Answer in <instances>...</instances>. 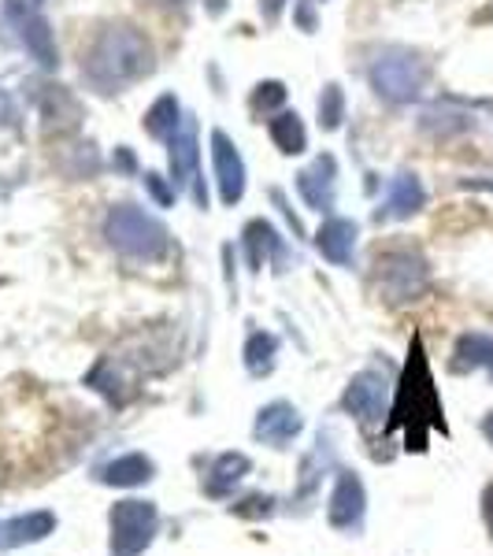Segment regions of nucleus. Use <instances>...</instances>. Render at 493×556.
<instances>
[{"instance_id":"cd10ccee","label":"nucleus","mask_w":493,"mask_h":556,"mask_svg":"<svg viewBox=\"0 0 493 556\" xmlns=\"http://www.w3.org/2000/svg\"><path fill=\"white\" fill-rule=\"evenodd\" d=\"M286 97H290V93H286V83H279V78H267V83L253 86L249 108H253V115H275V112H282Z\"/></svg>"},{"instance_id":"4468645a","label":"nucleus","mask_w":493,"mask_h":556,"mask_svg":"<svg viewBox=\"0 0 493 556\" xmlns=\"http://www.w3.org/2000/svg\"><path fill=\"white\" fill-rule=\"evenodd\" d=\"M38 112H41V130L56 134V138H67V134H78L83 127V104L71 93L67 86H45L38 97Z\"/></svg>"},{"instance_id":"4c0bfd02","label":"nucleus","mask_w":493,"mask_h":556,"mask_svg":"<svg viewBox=\"0 0 493 556\" xmlns=\"http://www.w3.org/2000/svg\"><path fill=\"white\" fill-rule=\"evenodd\" d=\"M8 112H12V108H8V97H4V89H0V119H4Z\"/></svg>"},{"instance_id":"dca6fc26","label":"nucleus","mask_w":493,"mask_h":556,"mask_svg":"<svg viewBox=\"0 0 493 556\" xmlns=\"http://www.w3.org/2000/svg\"><path fill=\"white\" fill-rule=\"evenodd\" d=\"M356 238H361V227L345 215H334L330 212L323 219V227L316 230V249L323 260H330L334 267H349L356 256Z\"/></svg>"},{"instance_id":"2eb2a0df","label":"nucleus","mask_w":493,"mask_h":556,"mask_svg":"<svg viewBox=\"0 0 493 556\" xmlns=\"http://www.w3.org/2000/svg\"><path fill=\"white\" fill-rule=\"evenodd\" d=\"M301 430H304V416L298 412V405H290V401H271V405H264L256 412L253 438L271 445V450H286Z\"/></svg>"},{"instance_id":"9b49d317","label":"nucleus","mask_w":493,"mask_h":556,"mask_svg":"<svg viewBox=\"0 0 493 556\" xmlns=\"http://www.w3.org/2000/svg\"><path fill=\"white\" fill-rule=\"evenodd\" d=\"M212 175H215V186H219V201L227 204V208H235L241 197H245L249 172L227 130H212Z\"/></svg>"},{"instance_id":"473e14b6","label":"nucleus","mask_w":493,"mask_h":556,"mask_svg":"<svg viewBox=\"0 0 493 556\" xmlns=\"http://www.w3.org/2000/svg\"><path fill=\"white\" fill-rule=\"evenodd\" d=\"M286 4H290V0H260V15H264V23L267 26L279 23L282 12H286Z\"/></svg>"},{"instance_id":"a211bd4d","label":"nucleus","mask_w":493,"mask_h":556,"mask_svg":"<svg viewBox=\"0 0 493 556\" xmlns=\"http://www.w3.org/2000/svg\"><path fill=\"white\" fill-rule=\"evenodd\" d=\"M156 475V464L146 453H123L115 460H108L97 468V482L115 490H134V486H146V482Z\"/></svg>"},{"instance_id":"bb28decb","label":"nucleus","mask_w":493,"mask_h":556,"mask_svg":"<svg viewBox=\"0 0 493 556\" xmlns=\"http://www.w3.org/2000/svg\"><path fill=\"white\" fill-rule=\"evenodd\" d=\"M316 115H319V127L323 130H338L345 119V89L338 83H327L316 101Z\"/></svg>"},{"instance_id":"7c9ffc66","label":"nucleus","mask_w":493,"mask_h":556,"mask_svg":"<svg viewBox=\"0 0 493 556\" xmlns=\"http://www.w3.org/2000/svg\"><path fill=\"white\" fill-rule=\"evenodd\" d=\"M316 4L319 0H298V4H293V23H298L304 34L316 30Z\"/></svg>"},{"instance_id":"393cba45","label":"nucleus","mask_w":493,"mask_h":556,"mask_svg":"<svg viewBox=\"0 0 493 556\" xmlns=\"http://www.w3.org/2000/svg\"><path fill=\"white\" fill-rule=\"evenodd\" d=\"M453 367L456 371H479V367H486L493 375V338L464 334L453 349Z\"/></svg>"},{"instance_id":"f8f14e48","label":"nucleus","mask_w":493,"mask_h":556,"mask_svg":"<svg viewBox=\"0 0 493 556\" xmlns=\"http://www.w3.org/2000/svg\"><path fill=\"white\" fill-rule=\"evenodd\" d=\"M298 193L312 212L330 215L338 201V160L330 152H319L304 172H298Z\"/></svg>"},{"instance_id":"1a4fd4ad","label":"nucleus","mask_w":493,"mask_h":556,"mask_svg":"<svg viewBox=\"0 0 493 556\" xmlns=\"http://www.w3.org/2000/svg\"><path fill=\"white\" fill-rule=\"evenodd\" d=\"M342 412L356 419L361 427H382V419L390 416V379L379 367H364L361 375H353L342 393Z\"/></svg>"},{"instance_id":"423d86ee","label":"nucleus","mask_w":493,"mask_h":556,"mask_svg":"<svg viewBox=\"0 0 493 556\" xmlns=\"http://www.w3.org/2000/svg\"><path fill=\"white\" fill-rule=\"evenodd\" d=\"M0 15H4L8 30L15 34V41L23 45L34 64L45 71H52L60 64L56 38H52V26L45 20V0H4Z\"/></svg>"},{"instance_id":"aec40b11","label":"nucleus","mask_w":493,"mask_h":556,"mask_svg":"<svg viewBox=\"0 0 493 556\" xmlns=\"http://www.w3.org/2000/svg\"><path fill=\"white\" fill-rule=\"evenodd\" d=\"M253 471V460H249L245 453H219L212 460V468L208 475H204V493L215 501H223V497H230L235 493V486L245 475Z\"/></svg>"},{"instance_id":"0eeeda50","label":"nucleus","mask_w":493,"mask_h":556,"mask_svg":"<svg viewBox=\"0 0 493 556\" xmlns=\"http://www.w3.org/2000/svg\"><path fill=\"white\" fill-rule=\"evenodd\" d=\"M375 282H379V298L387 304H408L427 293L430 267L416 249H387L375 260Z\"/></svg>"},{"instance_id":"6e6552de","label":"nucleus","mask_w":493,"mask_h":556,"mask_svg":"<svg viewBox=\"0 0 493 556\" xmlns=\"http://www.w3.org/2000/svg\"><path fill=\"white\" fill-rule=\"evenodd\" d=\"M167 167H172V182L178 190H190L197 208H208V186L201 175V127L193 115H186L178 134L167 141Z\"/></svg>"},{"instance_id":"2f4dec72","label":"nucleus","mask_w":493,"mask_h":556,"mask_svg":"<svg viewBox=\"0 0 493 556\" xmlns=\"http://www.w3.org/2000/svg\"><path fill=\"white\" fill-rule=\"evenodd\" d=\"M112 167H115V172H123V175H134V172H138V160H134V152L127 146H119L112 152Z\"/></svg>"},{"instance_id":"f03ea898","label":"nucleus","mask_w":493,"mask_h":556,"mask_svg":"<svg viewBox=\"0 0 493 556\" xmlns=\"http://www.w3.org/2000/svg\"><path fill=\"white\" fill-rule=\"evenodd\" d=\"M393 430H405V445L416 453L427 450L430 430H442L445 434L442 401H438L434 375H430V364H427V353L419 338L412 342L405 375H401V382H397V397H393V405H390L387 434H393Z\"/></svg>"},{"instance_id":"72a5a7b5","label":"nucleus","mask_w":493,"mask_h":556,"mask_svg":"<svg viewBox=\"0 0 493 556\" xmlns=\"http://www.w3.org/2000/svg\"><path fill=\"white\" fill-rule=\"evenodd\" d=\"M271 201H275V204H279V208H282V215H286V219H290L293 235H298V238H304V227H301V219H298V215H293V208H290V201H286V193H282V190H271Z\"/></svg>"},{"instance_id":"f704fd0d","label":"nucleus","mask_w":493,"mask_h":556,"mask_svg":"<svg viewBox=\"0 0 493 556\" xmlns=\"http://www.w3.org/2000/svg\"><path fill=\"white\" fill-rule=\"evenodd\" d=\"M482 523H486L493 542V482H486V490H482Z\"/></svg>"},{"instance_id":"39448f33","label":"nucleus","mask_w":493,"mask_h":556,"mask_svg":"<svg viewBox=\"0 0 493 556\" xmlns=\"http://www.w3.org/2000/svg\"><path fill=\"white\" fill-rule=\"evenodd\" d=\"M108 556H141L156 542L160 531V513L152 501H115L112 513H108Z\"/></svg>"},{"instance_id":"5701e85b","label":"nucleus","mask_w":493,"mask_h":556,"mask_svg":"<svg viewBox=\"0 0 493 556\" xmlns=\"http://www.w3.org/2000/svg\"><path fill=\"white\" fill-rule=\"evenodd\" d=\"M241 361H245V371L253 379H267L275 371V361H279V338L271 330H253L245 338V349H241Z\"/></svg>"},{"instance_id":"a878e982","label":"nucleus","mask_w":493,"mask_h":556,"mask_svg":"<svg viewBox=\"0 0 493 556\" xmlns=\"http://www.w3.org/2000/svg\"><path fill=\"white\" fill-rule=\"evenodd\" d=\"M60 172L67 178H75V182H89V178H97L101 172V156H97V149L89 146H75V149H60Z\"/></svg>"},{"instance_id":"f257e3e1","label":"nucleus","mask_w":493,"mask_h":556,"mask_svg":"<svg viewBox=\"0 0 493 556\" xmlns=\"http://www.w3.org/2000/svg\"><path fill=\"white\" fill-rule=\"evenodd\" d=\"M156 52L141 26L134 23H104L83 49V78L97 93H123L134 83L152 75Z\"/></svg>"},{"instance_id":"ddd939ff","label":"nucleus","mask_w":493,"mask_h":556,"mask_svg":"<svg viewBox=\"0 0 493 556\" xmlns=\"http://www.w3.org/2000/svg\"><path fill=\"white\" fill-rule=\"evenodd\" d=\"M241 249H245V264L249 271H260L264 264H275V271H286L290 264V253H286V241L279 230L267 219H249L245 230H241Z\"/></svg>"},{"instance_id":"c85d7f7f","label":"nucleus","mask_w":493,"mask_h":556,"mask_svg":"<svg viewBox=\"0 0 493 556\" xmlns=\"http://www.w3.org/2000/svg\"><path fill=\"white\" fill-rule=\"evenodd\" d=\"M230 513L238 519H267L275 513V497L271 493H249V497H241L238 505H230Z\"/></svg>"},{"instance_id":"f3484780","label":"nucleus","mask_w":493,"mask_h":556,"mask_svg":"<svg viewBox=\"0 0 493 556\" xmlns=\"http://www.w3.org/2000/svg\"><path fill=\"white\" fill-rule=\"evenodd\" d=\"M424 204H427V190H424V182H419V175L401 172L397 178H390L387 197H382L379 208H375V219L379 223L408 219V215H416Z\"/></svg>"},{"instance_id":"4be33fe9","label":"nucleus","mask_w":493,"mask_h":556,"mask_svg":"<svg viewBox=\"0 0 493 556\" xmlns=\"http://www.w3.org/2000/svg\"><path fill=\"white\" fill-rule=\"evenodd\" d=\"M182 123H186V115H182V104H178V97L175 93H160L156 101L149 104V112H146V119H141V127H146L149 138L172 141Z\"/></svg>"},{"instance_id":"7ed1b4c3","label":"nucleus","mask_w":493,"mask_h":556,"mask_svg":"<svg viewBox=\"0 0 493 556\" xmlns=\"http://www.w3.org/2000/svg\"><path fill=\"white\" fill-rule=\"evenodd\" d=\"M101 230L108 245L123 260H130V264H160V260L172 253V235H167L164 223L130 201L112 204Z\"/></svg>"},{"instance_id":"9d476101","label":"nucleus","mask_w":493,"mask_h":556,"mask_svg":"<svg viewBox=\"0 0 493 556\" xmlns=\"http://www.w3.org/2000/svg\"><path fill=\"white\" fill-rule=\"evenodd\" d=\"M364 516H367V490L361 475L342 468L327 501V523L342 534H356L364 527Z\"/></svg>"},{"instance_id":"b1692460","label":"nucleus","mask_w":493,"mask_h":556,"mask_svg":"<svg viewBox=\"0 0 493 556\" xmlns=\"http://www.w3.org/2000/svg\"><path fill=\"white\" fill-rule=\"evenodd\" d=\"M327 468H334V445H330V430H319L312 453L301 460V486H298L301 497H312V493H316L323 471H327Z\"/></svg>"},{"instance_id":"e433bc0d","label":"nucleus","mask_w":493,"mask_h":556,"mask_svg":"<svg viewBox=\"0 0 493 556\" xmlns=\"http://www.w3.org/2000/svg\"><path fill=\"white\" fill-rule=\"evenodd\" d=\"M482 434H486V442L493 445V412H490L486 419H482Z\"/></svg>"},{"instance_id":"58836bf2","label":"nucleus","mask_w":493,"mask_h":556,"mask_svg":"<svg viewBox=\"0 0 493 556\" xmlns=\"http://www.w3.org/2000/svg\"><path fill=\"white\" fill-rule=\"evenodd\" d=\"M149 4H182V0H149Z\"/></svg>"},{"instance_id":"20e7f679","label":"nucleus","mask_w":493,"mask_h":556,"mask_svg":"<svg viewBox=\"0 0 493 556\" xmlns=\"http://www.w3.org/2000/svg\"><path fill=\"white\" fill-rule=\"evenodd\" d=\"M367 83L375 93L390 104H408L419 97L427 83V67L416 52L408 49H382L379 56L367 64Z\"/></svg>"},{"instance_id":"412c9836","label":"nucleus","mask_w":493,"mask_h":556,"mask_svg":"<svg viewBox=\"0 0 493 556\" xmlns=\"http://www.w3.org/2000/svg\"><path fill=\"white\" fill-rule=\"evenodd\" d=\"M267 138H271V146L282 156H301L308 149V127H304V119L298 112H290V108H282V112H275L267 119Z\"/></svg>"},{"instance_id":"6ab92c4d","label":"nucleus","mask_w":493,"mask_h":556,"mask_svg":"<svg viewBox=\"0 0 493 556\" xmlns=\"http://www.w3.org/2000/svg\"><path fill=\"white\" fill-rule=\"evenodd\" d=\"M52 531H56V513H49V508L15 516L8 523H0V549H20V545L45 542Z\"/></svg>"},{"instance_id":"c9c22d12","label":"nucleus","mask_w":493,"mask_h":556,"mask_svg":"<svg viewBox=\"0 0 493 556\" xmlns=\"http://www.w3.org/2000/svg\"><path fill=\"white\" fill-rule=\"evenodd\" d=\"M204 8H208V15H223L227 12V0H204Z\"/></svg>"},{"instance_id":"c756f323","label":"nucleus","mask_w":493,"mask_h":556,"mask_svg":"<svg viewBox=\"0 0 493 556\" xmlns=\"http://www.w3.org/2000/svg\"><path fill=\"white\" fill-rule=\"evenodd\" d=\"M146 193L156 201V208H172L175 204V197H178V186L172 182V178H164V175H156V172H146Z\"/></svg>"}]
</instances>
